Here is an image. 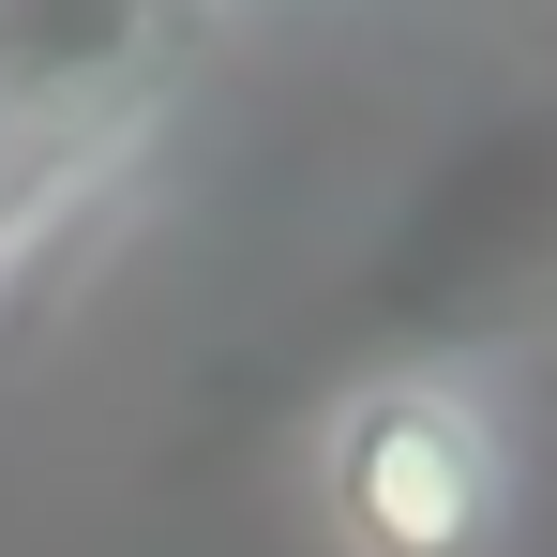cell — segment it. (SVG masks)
<instances>
[{
	"instance_id": "1",
	"label": "cell",
	"mask_w": 557,
	"mask_h": 557,
	"mask_svg": "<svg viewBox=\"0 0 557 557\" xmlns=\"http://www.w3.org/2000/svg\"><path fill=\"white\" fill-rule=\"evenodd\" d=\"M317 512L347 557H497L512 528V437L467 376H362L317 422Z\"/></svg>"
}]
</instances>
